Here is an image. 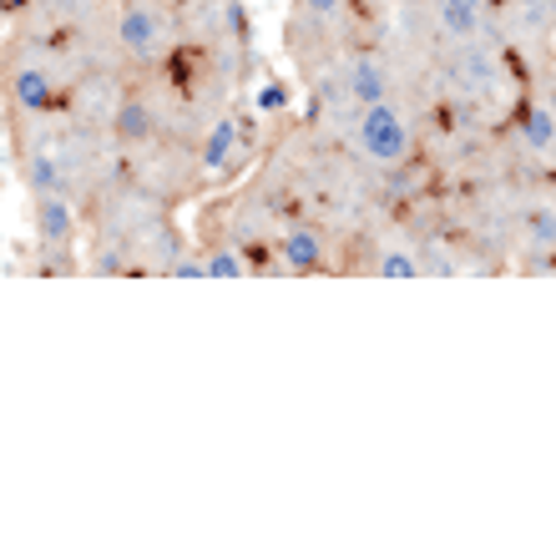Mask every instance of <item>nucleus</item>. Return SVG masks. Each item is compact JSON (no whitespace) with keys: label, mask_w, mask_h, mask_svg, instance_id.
<instances>
[{"label":"nucleus","mask_w":556,"mask_h":556,"mask_svg":"<svg viewBox=\"0 0 556 556\" xmlns=\"http://www.w3.org/2000/svg\"><path fill=\"white\" fill-rule=\"evenodd\" d=\"M238 142H243V127H238L233 117L213 122V127H207V137H203V152H198L203 173H223V167H228V157L238 152Z\"/></svg>","instance_id":"10"},{"label":"nucleus","mask_w":556,"mask_h":556,"mask_svg":"<svg viewBox=\"0 0 556 556\" xmlns=\"http://www.w3.org/2000/svg\"><path fill=\"white\" fill-rule=\"evenodd\" d=\"M203 264H207V278H249V258L238 249H207L203 253Z\"/></svg>","instance_id":"13"},{"label":"nucleus","mask_w":556,"mask_h":556,"mask_svg":"<svg viewBox=\"0 0 556 556\" xmlns=\"http://www.w3.org/2000/svg\"><path fill=\"white\" fill-rule=\"evenodd\" d=\"M435 30L445 41H470L485 36V0H435Z\"/></svg>","instance_id":"9"},{"label":"nucleus","mask_w":556,"mask_h":556,"mask_svg":"<svg viewBox=\"0 0 556 556\" xmlns=\"http://www.w3.org/2000/svg\"><path fill=\"white\" fill-rule=\"evenodd\" d=\"M350 142L354 152L375 167H405L415 157V127L410 117L400 112L395 102H375V106H359L354 112V127H350Z\"/></svg>","instance_id":"1"},{"label":"nucleus","mask_w":556,"mask_h":556,"mask_svg":"<svg viewBox=\"0 0 556 556\" xmlns=\"http://www.w3.org/2000/svg\"><path fill=\"white\" fill-rule=\"evenodd\" d=\"M30 223L41 249H72L76 243V203L72 192H36L30 198Z\"/></svg>","instance_id":"5"},{"label":"nucleus","mask_w":556,"mask_h":556,"mask_svg":"<svg viewBox=\"0 0 556 556\" xmlns=\"http://www.w3.org/2000/svg\"><path fill=\"white\" fill-rule=\"evenodd\" d=\"M527 238L536 253H552L556 249V203H536L527 213Z\"/></svg>","instance_id":"12"},{"label":"nucleus","mask_w":556,"mask_h":556,"mask_svg":"<svg viewBox=\"0 0 556 556\" xmlns=\"http://www.w3.org/2000/svg\"><path fill=\"white\" fill-rule=\"evenodd\" d=\"M26 56L11 61V76H5V91H11V102L26 112V117H41L56 106V72H51V61L41 56V46H21Z\"/></svg>","instance_id":"3"},{"label":"nucleus","mask_w":556,"mask_h":556,"mask_svg":"<svg viewBox=\"0 0 556 556\" xmlns=\"http://www.w3.org/2000/svg\"><path fill=\"white\" fill-rule=\"evenodd\" d=\"M117 46L132 61L152 66L173 51V11L162 0H122L117 11Z\"/></svg>","instance_id":"2"},{"label":"nucleus","mask_w":556,"mask_h":556,"mask_svg":"<svg viewBox=\"0 0 556 556\" xmlns=\"http://www.w3.org/2000/svg\"><path fill=\"white\" fill-rule=\"evenodd\" d=\"M516 132H521V147H527L531 157H546L556 147V106H527L521 122H516Z\"/></svg>","instance_id":"11"},{"label":"nucleus","mask_w":556,"mask_h":556,"mask_svg":"<svg viewBox=\"0 0 556 556\" xmlns=\"http://www.w3.org/2000/svg\"><path fill=\"white\" fill-rule=\"evenodd\" d=\"M334 91L350 106H375V102H390L395 81H390V72H384V61L375 56V51H354V56L339 66Z\"/></svg>","instance_id":"4"},{"label":"nucleus","mask_w":556,"mask_h":556,"mask_svg":"<svg viewBox=\"0 0 556 556\" xmlns=\"http://www.w3.org/2000/svg\"><path fill=\"white\" fill-rule=\"evenodd\" d=\"M324 258H329V243L314 223H293L289 233L278 238V268L283 274H319Z\"/></svg>","instance_id":"6"},{"label":"nucleus","mask_w":556,"mask_h":556,"mask_svg":"<svg viewBox=\"0 0 556 556\" xmlns=\"http://www.w3.org/2000/svg\"><path fill=\"white\" fill-rule=\"evenodd\" d=\"M455 76L466 81V91H491L501 81V56L481 41V36L455 41Z\"/></svg>","instance_id":"7"},{"label":"nucleus","mask_w":556,"mask_h":556,"mask_svg":"<svg viewBox=\"0 0 556 556\" xmlns=\"http://www.w3.org/2000/svg\"><path fill=\"white\" fill-rule=\"evenodd\" d=\"M112 137L127 147H142L157 137V106L147 102V97H137V91H127L117 106H112Z\"/></svg>","instance_id":"8"},{"label":"nucleus","mask_w":556,"mask_h":556,"mask_svg":"<svg viewBox=\"0 0 556 556\" xmlns=\"http://www.w3.org/2000/svg\"><path fill=\"white\" fill-rule=\"evenodd\" d=\"M344 11H350V0H299V15H304L314 30H329L344 21Z\"/></svg>","instance_id":"14"},{"label":"nucleus","mask_w":556,"mask_h":556,"mask_svg":"<svg viewBox=\"0 0 556 556\" xmlns=\"http://www.w3.org/2000/svg\"><path fill=\"white\" fill-rule=\"evenodd\" d=\"M258 106H264V112H278V106H289V87H283V81H268V87L258 91Z\"/></svg>","instance_id":"16"},{"label":"nucleus","mask_w":556,"mask_h":556,"mask_svg":"<svg viewBox=\"0 0 556 556\" xmlns=\"http://www.w3.org/2000/svg\"><path fill=\"white\" fill-rule=\"evenodd\" d=\"M375 274L380 278H420V258L410 249H384L375 258Z\"/></svg>","instance_id":"15"}]
</instances>
